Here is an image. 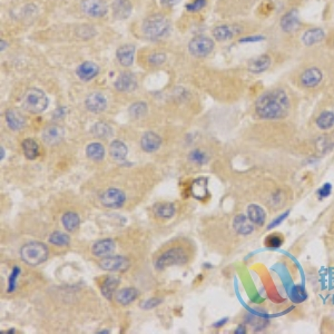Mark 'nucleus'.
I'll use <instances>...</instances> for the list:
<instances>
[{"label": "nucleus", "instance_id": "f257e3e1", "mask_svg": "<svg viewBox=\"0 0 334 334\" xmlns=\"http://www.w3.org/2000/svg\"><path fill=\"white\" fill-rule=\"evenodd\" d=\"M291 101L288 93L282 88H274L262 94L255 103L258 116L268 121L282 119L289 115Z\"/></svg>", "mask_w": 334, "mask_h": 334}, {"label": "nucleus", "instance_id": "f03ea898", "mask_svg": "<svg viewBox=\"0 0 334 334\" xmlns=\"http://www.w3.org/2000/svg\"><path fill=\"white\" fill-rule=\"evenodd\" d=\"M143 34L150 40L163 38L170 31V21L163 15L150 16L143 22Z\"/></svg>", "mask_w": 334, "mask_h": 334}, {"label": "nucleus", "instance_id": "7ed1b4c3", "mask_svg": "<svg viewBox=\"0 0 334 334\" xmlns=\"http://www.w3.org/2000/svg\"><path fill=\"white\" fill-rule=\"evenodd\" d=\"M20 256L21 260L28 265H39L48 258V247L44 243L29 242L21 247Z\"/></svg>", "mask_w": 334, "mask_h": 334}, {"label": "nucleus", "instance_id": "20e7f679", "mask_svg": "<svg viewBox=\"0 0 334 334\" xmlns=\"http://www.w3.org/2000/svg\"><path fill=\"white\" fill-rule=\"evenodd\" d=\"M48 98L46 94L38 88H32L26 93L22 99V107L32 114H40L48 107Z\"/></svg>", "mask_w": 334, "mask_h": 334}, {"label": "nucleus", "instance_id": "39448f33", "mask_svg": "<svg viewBox=\"0 0 334 334\" xmlns=\"http://www.w3.org/2000/svg\"><path fill=\"white\" fill-rule=\"evenodd\" d=\"M188 261V254L185 252V249L182 247H173L167 249L155 262V266L158 270H164V268L173 266V265H184Z\"/></svg>", "mask_w": 334, "mask_h": 334}, {"label": "nucleus", "instance_id": "423d86ee", "mask_svg": "<svg viewBox=\"0 0 334 334\" xmlns=\"http://www.w3.org/2000/svg\"><path fill=\"white\" fill-rule=\"evenodd\" d=\"M215 43L214 40L206 36H196L188 44V51L190 55L198 58H203L210 55L213 51Z\"/></svg>", "mask_w": 334, "mask_h": 334}, {"label": "nucleus", "instance_id": "0eeeda50", "mask_svg": "<svg viewBox=\"0 0 334 334\" xmlns=\"http://www.w3.org/2000/svg\"><path fill=\"white\" fill-rule=\"evenodd\" d=\"M301 26V19L299 10L296 8H292L286 11V13L280 19V27L282 32L285 34H293Z\"/></svg>", "mask_w": 334, "mask_h": 334}, {"label": "nucleus", "instance_id": "6e6552de", "mask_svg": "<svg viewBox=\"0 0 334 334\" xmlns=\"http://www.w3.org/2000/svg\"><path fill=\"white\" fill-rule=\"evenodd\" d=\"M125 201H126V195L123 190L118 188H108L101 194L100 202L105 207L109 208H118L124 205Z\"/></svg>", "mask_w": 334, "mask_h": 334}, {"label": "nucleus", "instance_id": "1a4fd4ad", "mask_svg": "<svg viewBox=\"0 0 334 334\" xmlns=\"http://www.w3.org/2000/svg\"><path fill=\"white\" fill-rule=\"evenodd\" d=\"M130 263L128 259L124 258V256H106L99 262V266L103 270L109 272L126 271Z\"/></svg>", "mask_w": 334, "mask_h": 334}, {"label": "nucleus", "instance_id": "9d476101", "mask_svg": "<svg viewBox=\"0 0 334 334\" xmlns=\"http://www.w3.org/2000/svg\"><path fill=\"white\" fill-rule=\"evenodd\" d=\"M323 80V73L318 67H309L300 76V84L304 88H315Z\"/></svg>", "mask_w": 334, "mask_h": 334}, {"label": "nucleus", "instance_id": "9b49d317", "mask_svg": "<svg viewBox=\"0 0 334 334\" xmlns=\"http://www.w3.org/2000/svg\"><path fill=\"white\" fill-rule=\"evenodd\" d=\"M81 10L89 17L99 18L107 14L108 7L104 0H84L81 3Z\"/></svg>", "mask_w": 334, "mask_h": 334}, {"label": "nucleus", "instance_id": "f8f14e48", "mask_svg": "<svg viewBox=\"0 0 334 334\" xmlns=\"http://www.w3.org/2000/svg\"><path fill=\"white\" fill-rule=\"evenodd\" d=\"M272 65V58L267 53H262L260 56H256L249 59L247 64V70L253 74H262L266 71Z\"/></svg>", "mask_w": 334, "mask_h": 334}, {"label": "nucleus", "instance_id": "ddd939ff", "mask_svg": "<svg viewBox=\"0 0 334 334\" xmlns=\"http://www.w3.org/2000/svg\"><path fill=\"white\" fill-rule=\"evenodd\" d=\"M243 29L240 26H231V25H219L213 29V36L217 41H226L235 36L240 35Z\"/></svg>", "mask_w": 334, "mask_h": 334}, {"label": "nucleus", "instance_id": "4468645a", "mask_svg": "<svg viewBox=\"0 0 334 334\" xmlns=\"http://www.w3.org/2000/svg\"><path fill=\"white\" fill-rule=\"evenodd\" d=\"M65 130L58 126V125H49L43 130V141L46 143L47 145H57L61 143L64 138Z\"/></svg>", "mask_w": 334, "mask_h": 334}, {"label": "nucleus", "instance_id": "2eb2a0df", "mask_svg": "<svg viewBox=\"0 0 334 334\" xmlns=\"http://www.w3.org/2000/svg\"><path fill=\"white\" fill-rule=\"evenodd\" d=\"M325 39V32L321 27H312L302 35V43L308 47H312L322 43Z\"/></svg>", "mask_w": 334, "mask_h": 334}, {"label": "nucleus", "instance_id": "dca6fc26", "mask_svg": "<svg viewBox=\"0 0 334 334\" xmlns=\"http://www.w3.org/2000/svg\"><path fill=\"white\" fill-rule=\"evenodd\" d=\"M85 106L89 112L98 114V113H101L106 109L107 100L104 95H101L100 93H93L87 96L85 100Z\"/></svg>", "mask_w": 334, "mask_h": 334}, {"label": "nucleus", "instance_id": "f3484780", "mask_svg": "<svg viewBox=\"0 0 334 334\" xmlns=\"http://www.w3.org/2000/svg\"><path fill=\"white\" fill-rule=\"evenodd\" d=\"M115 88L118 92L129 93L137 88V79L132 73H123L115 81Z\"/></svg>", "mask_w": 334, "mask_h": 334}, {"label": "nucleus", "instance_id": "a211bd4d", "mask_svg": "<svg viewBox=\"0 0 334 334\" xmlns=\"http://www.w3.org/2000/svg\"><path fill=\"white\" fill-rule=\"evenodd\" d=\"M162 145V138L154 132H146L141 140V146L146 153L156 152Z\"/></svg>", "mask_w": 334, "mask_h": 334}, {"label": "nucleus", "instance_id": "6ab92c4d", "mask_svg": "<svg viewBox=\"0 0 334 334\" xmlns=\"http://www.w3.org/2000/svg\"><path fill=\"white\" fill-rule=\"evenodd\" d=\"M115 247V242L112 238H104V240H99L96 243H94L92 252L95 256H98V258H106V256H109L114 252Z\"/></svg>", "mask_w": 334, "mask_h": 334}, {"label": "nucleus", "instance_id": "aec40b11", "mask_svg": "<svg viewBox=\"0 0 334 334\" xmlns=\"http://www.w3.org/2000/svg\"><path fill=\"white\" fill-rule=\"evenodd\" d=\"M76 74L81 80L89 81L99 74V67L93 62H85L79 65Z\"/></svg>", "mask_w": 334, "mask_h": 334}, {"label": "nucleus", "instance_id": "412c9836", "mask_svg": "<svg viewBox=\"0 0 334 334\" xmlns=\"http://www.w3.org/2000/svg\"><path fill=\"white\" fill-rule=\"evenodd\" d=\"M116 57L118 62L124 67L132 66L135 57V46L134 45H123L116 51Z\"/></svg>", "mask_w": 334, "mask_h": 334}, {"label": "nucleus", "instance_id": "4be33fe9", "mask_svg": "<svg viewBox=\"0 0 334 334\" xmlns=\"http://www.w3.org/2000/svg\"><path fill=\"white\" fill-rule=\"evenodd\" d=\"M208 180L206 177H199L190 185V194L194 199L203 201L208 196Z\"/></svg>", "mask_w": 334, "mask_h": 334}, {"label": "nucleus", "instance_id": "5701e85b", "mask_svg": "<svg viewBox=\"0 0 334 334\" xmlns=\"http://www.w3.org/2000/svg\"><path fill=\"white\" fill-rule=\"evenodd\" d=\"M233 228L241 235H249L254 231V224L244 214H238L233 219Z\"/></svg>", "mask_w": 334, "mask_h": 334}, {"label": "nucleus", "instance_id": "b1692460", "mask_svg": "<svg viewBox=\"0 0 334 334\" xmlns=\"http://www.w3.org/2000/svg\"><path fill=\"white\" fill-rule=\"evenodd\" d=\"M113 14L117 19H127L132 14V4L129 0H115L112 6Z\"/></svg>", "mask_w": 334, "mask_h": 334}, {"label": "nucleus", "instance_id": "393cba45", "mask_svg": "<svg viewBox=\"0 0 334 334\" xmlns=\"http://www.w3.org/2000/svg\"><path fill=\"white\" fill-rule=\"evenodd\" d=\"M6 123L11 130H20L26 124L25 117L16 109H8L6 112Z\"/></svg>", "mask_w": 334, "mask_h": 334}, {"label": "nucleus", "instance_id": "a878e982", "mask_svg": "<svg viewBox=\"0 0 334 334\" xmlns=\"http://www.w3.org/2000/svg\"><path fill=\"white\" fill-rule=\"evenodd\" d=\"M247 217L252 220L254 225L262 226L266 220V213L260 205L250 204L247 206Z\"/></svg>", "mask_w": 334, "mask_h": 334}, {"label": "nucleus", "instance_id": "bb28decb", "mask_svg": "<svg viewBox=\"0 0 334 334\" xmlns=\"http://www.w3.org/2000/svg\"><path fill=\"white\" fill-rule=\"evenodd\" d=\"M137 296H138V291L134 288H125L121 291H118L115 294V300L117 303L122 304V305H128V304L133 303Z\"/></svg>", "mask_w": 334, "mask_h": 334}, {"label": "nucleus", "instance_id": "cd10ccee", "mask_svg": "<svg viewBox=\"0 0 334 334\" xmlns=\"http://www.w3.org/2000/svg\"><path fill=\"white\" fill-rule=\"evenodd\" d=\"M121 282V280H119L118 276H114V275H109L105 279V281L101 284V293L106 297L107 300H110L113 295L115 294V292L117 290V286Z\"/></svg>", "mask_w": 334, "mask_h": 334}, {"label": "nucleus", "instance_id": "c85d7f7f", "mask_svg": "<svg viewBox=\"0 0 334 334\" xmlns=\"http://www.w3.org/2000/svg\"><path fill=\"white\" fill-rule=\"evenodd\" d=\"M127 146L122 141L112 142L109 146V154L115 160H124L127 156Z\"/></svg>", "mask_w": 334, "mask_h": 334}, {"label": "nucleus", "instance_id": "c756f323", "mask_svg": "<svg viewBox=\"0 0 334 334\" xmlns=\"http://www.w3.org/2000/svg\"><path fill=\"white\" fill-rule=\"evenodd\" d=\"M317 126L322 130L331 129L334 126V112L332 110H324L318 116Z\"/></svg>", "mask_w": 334, "mask_h": 334}, {"label": "nucleus", "instance_id": "7c9ffc66", "mask_svg": "<svg viewBox=\"0 0 334 334\" xmlns=\"http://www.w3.org/2000/svg\"><path fill=\"white\" fill-rule=\"evenodd\" d=\"M154 213L160 218H171L175 214V206L173 203H159L155 205Z\"/></svg>", "mask_w": 334, "mask_h": 334}, {"label": "nucleus", "instance_id": "2f4dec72", "mask_svg": "<svg viewBox=\"0 0 334 334\" xmlns=\"http://www.w3.org/2000/svg\"><path fill=\"white\" fill-rule=\"evenodd\" d=\"M62 222L65 230L67 232H75L77 229H78L80 219L79 216L77 215L75 212H67L63 215Z\"/></svg>", "mask_w": 334, "mask_h": 334}, {"label": "nucleus", "instance_id": "473e14b6", "mask_svg": "<svg viewBox=\"0 0 334 334\" xmlns=\"http://www.w3.org/2000/svg\"><path fill=\"white\" fill-rule=\"evenodd\" d=\"M86 154L88 158L95 160V162H99L105 157V148L99 143H92L87 146Z\"/></svg>", "mask_w": 334, "mask_h": 334}, {"label": "nucleus", "instance_id": "72a5a7b5", "mask_svg": "<svg viewBox=\"0 0 334 334\" xmlns=\"http://www.w3.org/2000/svg\"><path fill=\"white\" fill-rule=\"evenodd\" d=\"M21 147H22L23 154H25V156L28 159L33 160V159H35L36 157L38 156L39 147H38L37 143H36L34 140H31V138L25 140V141L22 142Z\"/></svg>", "mask_w": 334, "mask_h": 334}, {"label": "nucleus", "instance_id": "f704fd0d", "mask_svg": "<svg viewBox=\"0 0 334 334\" xmlns=\"http://www.w3.org/2000/svg\"><path fill=\"white\" fill-rule=\"evenodd\" d=\"M92 132L95 136L98 137V138H101V140L109 138V137L113 135L112 127L109 126L108 124L103 123V122H98V123L95 124L93 126V128H92Z\"/></svg>", "mask_w": 334, "mask_h": 334}, {"label": "nucleus", "instance_id": "c9c22d12", "mask_svg": "<svg viewBox=\"0 0 334 334\" xmlns=\"http://www.w3.org/2000/svg\"><path fill=\"white\" fill-rule=\"evenodd\" d=\"M247 323L254 327L255 331H261L264 330L268 324V321L263 315H256V314H248L246 317Z\"/></svg>", "mask_w": 334, "mask_h": 334}, {"label": "nucleus", "instance_id": "e433bc0d", "mask_svg": "<svg viewBox=\"0 0 334 334\" xmlns=\"http://www.w3.org/2000/svg\"><path fill=\"white\" fill-rule=\"evenodd\" d=\"M284 243V236L280 233H272L265 237L264 244L267 248L275 249L281 247Z\"/></svg>", "mask_w": 334, "mask_h": 334}, {"label": "nucleus", "instance_id": "4c0bfd02", "mask_svg": "<svg viewBox=\"0 0 334 334\" xmlns=\"http://www.w3.org/2000/svg\"><path fill=\"white\" fill-rule=\"evenodd\" d=\"M49 242L56 246H67L70 242V237L63 232H53L49 236Z\"/></svg>", "mask_w": 334, "mask_h": 334}, {"label": "nucleus", "instance_id": "58836bf2", "mask_svg": "<svg viewBox=\"0 0 334 334\" xmlns=\"http://www.w3.org/2000/svg\"><path fill=\"white\" fill-rule=\"evenodd\" d=\"M147 113V104L144 101H137L129 107V115L133 118H142L146 115Z\"/></svg>", "mask_w": 334, "mask_h": 334}, {"label": "nucleus", "instance_id": "ea45409f", "mask_svg": "<svg viewBox=\"0 0 334 334\" xmlns=\"http://www.w3.org/2000/svg\"><path fill=\"white\" fill-rule=\"evenodd\" d=\"M189 159L192 160L193 163L203 165L207 162V155L200 150H195L189 154Z\"/></svg>", "mask_w": 334, "mask_h": 334}, {"label": "nucleus", "instance_id": "a19ab883", "mask_svg": "<svg viewBox=\"0 0 334 334\" xmlns=\"http://www.w3.org/2000/svg\"><path fill=\"white\" fill-rule=\"evenodd\" d=\"M285 202V195L282 190H276L275 193H273L271 196V205L274 208L281 207Z\"/></svg>", "mask_w": 334, "mask_h": 334}, {"label": "nucleus", "instance_id": "79ce46f5", "mask_svg": "<svg viewBox=\"0 0 334 334\" xmlns=\"http://www.w3.org/2000/svg\"><path fill=\"white\" fill-rule=\"evenodd\" d=\"M166 61V55L164 52H154L148 58V62H150L151 65L153 66H160L163 65Z\"/></svg>", "mask_w": 334, "mask_h": 334}, {"label": "nucleus", "instance_id": "37998d69", "mask_svg": "<svg viewBox=\"0 0 334 334\" xmlns=\"http://www.w3.org/2000/svg\"><path fill=\"white\" fill-rule=\"evenodd\" d=\"M206 0H194L193 3H190L188 5H186V9L188 11H200L201 9H203L206 6Z\"/></svg>", "mask_w": 334, "mask_h": 334}, {"label": "nucleus", "instance_id": "c03bdc74", "mask_svg": "<svg viewBox=\"0 0 334 334\" xmlns=\"http://www.w3.org/2000/svg\"><path fill=\"white\" fill-rule=\"evenodd\" d=\"M20 274V268L18 266H15L13 272H11V275L9 277V288H8V292H14L16 289V280L18 277V275Z\"/></svg>", "mask_w": 334, "mask_h": 334}, {"label": "nucleus", "instance_id": "a18cd8bd", "mask_svg": "<svg viewBox=\"0 0 334 334\" xmlns=\"http://www.w3.org/2000/svg\"><path fill=\"white\" fill-rule=\"evenodd\" d=\"M162 299H157V297H153V299H150V300H147L145 302H143L141 304V308L143 310H151V309H154V308H156L157 305H159L160 303H162Z\"/></svg>", "mask_w": 334, "mask_h": 334}, {"label": "nucleus", "instance_id": "49530a36", "mask_svg": "<svg viewBox=\"0 0 334 334\" xmlns=\"http://www.w3.org/2000/svg\"><path fill=\"white\" fill-rule=\"evenodd\" d=\"M265 40V37L263 35H252V36H246L240 39V43L242 44H249V43H260V41Z\"/></svg>", "mask_w": 334, "mask_h": 334}, {"label": "nucleus", "instance_id": "de8ad7c7", "mask_svg": "<svg viewBox=\"0 0 334 334\" xmlns=\"http://www.w3.org/2000/svg\"><path fill=\"white\" fill-rule=\"evenodd\" d=\"M332 193V185L330 183L324 184L319 190H318V195L320 199H326L329 198Z\"/></svg>", "mask_w": 334, "mask_h": 334}, {"label": "nucleus", "instance_id": "09e8293b", "mask_svg": "<svg viewBox=\"0 0 334 334\" xmlns=\"http://www.w3.org/2000/svg\"><path fill=\"white\" fill-rule=\"evenodd\" d=\"M288 215H289V212H285L284 214H282V215H280L277 218L274 219V220H273V223H272L271 225H268V230H271V229H273V228H275V226H277V225L281 224V223L283 222V220H284L286 217H288Z\"/></svg>", "mask_w": 334, "mask_h": 334}, {"label": "nucleus", "instance_id": "8fccbe9b", "mask_svg": "<svg viewBox=\"0 0 334 334\" xmlns=\"http://www.w3.org/2000/svg\"><path fill=\"white\" fill-rule=\"evenodd\" d=\"M178 2H180V0H160V3H162L164 6H169V7L176 5Z\"/></svg>", "mask_w": 334, "mask_h": 334}, {"label": "nucleus", "instance_id": "3c124183", "mask_svg": "<svg viewBox=\"0 0 334 334\" xmlns=\"http://www.w3.org/2000/svg\"><path fill=\"white\" fill-rule=\"evenodd\" d=\"M235 333L236 334H244V333H246V327H245V325H240V326H238L237 329H236V331H235Z\"/></svg>", "mask_w": 334, "mask_h": 334}, {"label": "nucleus", "instance_id": "603ef678", "mask_svg": "<svg viewBox=\"0 0 334 334\" xmlns=\"http://www.w3.org/2000/svg\"><path fill=\"white\" fill-rule=\"evenodd\" d=\"M228 321H229V319H223V320H220L219 322H216V323L214 324V326H215V327H220V326H223Z\"/></svg>", "mask_w": 334, "mask_h": 334}, {"label": "nucleus", "instance_id": "864d4df0", "mask_svg": "<svg viewBox=\"0 0 334 334\" xmlns=\"http://www.w3.org/2000/svg\"><path fill=\"white\" fill-rule=\"evenodd\" d=\"M333 45H334V39H333Z\"/></svg>", "mask_w": 334, "mask_h": 334}]
</instances>
